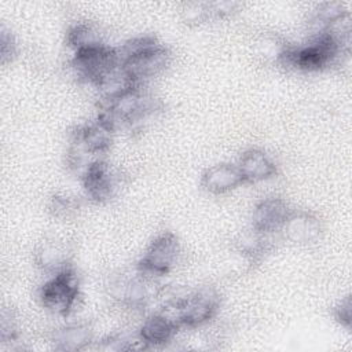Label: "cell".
I'll use <instances>...</instances> for the list:
<instances>
[{
    "mask_svg": "<svg viewBox=\"0 0 352 352\" xmlns=\"http://www.w3.org/2000/svg\"><path fill=\"white\" fill-rule=\"evenodd\" d=\"M120 65L136 82H143L164 72L172 59L170 50L151 34L136 36L117 47Z\"/></svg>",
    "mask_w": 352,
    "mask_h": 352,
    "instance_id": "obj_1",
    "label": "cell"
},
{
    "mask_svg": "<svg viewBox=\"0 0 352 352\" xmlns=\"http://www.w3.org/2000/svg\"><path fill=\"white\" fill-rule=\"evenodd\" d=\"M349 44H344L327 33L309 36L302 44H289L280 66L298 72H319L334 66L348 54Z\"/></svg>",
    "mask_w": 352,
    "mask_h": 352,
    "instance_id": "obj_2",
    "label": "cell"
},
{
    "mask_svg": "<svg viewBox=\"0 0 352 352\" xmlns=\"http://www.w3.org/2000/svg\"><path fill=\"white\" fill-rule=\"evenodd\" d=\"M160 109V100L150 95L143 85H133L124 92L100 100V111L116 128H135L142 124L148 116Z\"/></svg>",
    "mask_w": 352,
    "mask_h": 352,
    "instance_id": "obj_3",
    "label": "cell"
},
{
    "mask_svg": "<svg viewBox=\"0 0 352 352\" xmlns=\"http://www.w3.org/2000/svg\"><path fill=\"white\" fill-rule=\"evenodd\" d=\"M81 298L80 278L73 267L48 275L38 287V301L52 315L67 318L77 308Z\"/></svg>",
    "mask_w": 352,
    "mask_h": 352,
    "instance_id": "obj_4",
    "label": "cell"
},
{
    "mask_svg": "<svg viewBox=\"0 0 352 352\" xmlns=\"http://www.w3.org/2000/svg\"><path fill=\"white\" fill-rule=\"evenodd\" d=\"M182 329H198L213 320L220 309V296L213 287H201L166 302Z\"/></svg>",
    "mask_w": 352,
    "mask_h": 352,
    "instance_id": "obj_5",
    "label": "cell"
},
{
    "mask_svg": "<svg viewBox=\"0 0 352 352\" xmlns=\"http://www.w3.org/2000/svg\"><path fill=\"white\" fill-rule=\"evenodd\" d=\"M69 63L80 81L96 88L110 73L120 67V56L117 47L102 44L74 51Z\"/></svg>",
    "mask_w": 352,
    "mask_h": 352,
    "instance_id": "obj_6",
    "label": "cell"
},
{
    "mask_svg": "<svg viewBox=\"0 0 352 352\" xmlns=\"http://www.w3.org/2000/svg\"><path fill=\"white\" fill-rule=\"evenodd\" d=\"M182 253L179 238L172 231L154 236L136 264V271L151 279L168 275L177 264Z\"/></svg>",
    "mask_w": 352,
    "mask_h": 352,
    "instance_id": "obj_7",
    "label": "cell"
},
{
    "mask_svg": "<svg viewBox=\"0 0 352 352\" xmlns=\"http://www.w3.org/2000/svg\"><path fill=\"white\" fill-rule=\"evenodd\" d=\"M155 279L135 274H120L110 278L107 283V294L117 304L129 309H143L154 297Z\"/></svg>",
    "mask_w": 352,
    "mask_h": 352,
    "instance_id": "obj_8",
    "label": "cell"
},
{
    "mask_svg": "<svg viewBox=\"0 0 352 352\" xmlns=\"http://www.w3.org/2000/svg\"><path fill=\"white\" fill-rule=\"evenodd\" d=\"M116 128L103 116L77 125L69 136V146H73L94 158H102L110 150Z\"/></svg>",
    "mask_w": 352,
    "mask_h": 352,
    "instance_id": "obj_9",
    "label": "cell"
},
{
    "mask_svg": "<svg viewBox=\"0 0 352 352\" xmlns=\"http://www.w3.org/2000/svg\"><path fill=\"white\" fill-rule=\"evenodd\" d=\"M73 243L59 235L44 236L40 242H37L33 250V261L36 267L47 275H54L73 267Z\"/></svg>",
    "mask_w": 352,
    "mask_h": 352,
    "instance_id": "obj_10",
    "label": "cell"
},
{
    "mask_svg": "<svg viewBox=\"0 0 352 352\" xmlns=\"http://www.w3.org/2000/svg\"><path fill=\"white\" fill-rule=\"evenodd\" d=\"M85 197L96 204L110 201L120 188L121 177L103 158L94 161L80 177Z\"/></svg>",
    "mask_w": 352,
    "mask_h": 352,
    "instance_id": "obj_11",
    "label": "cell"
},
{
    "mask_svg": "<svg viewBox=\"0 0 352 352\" xmlns=\"http://www.w3.org/2000/svg\"><path fill=\"white\" fill-rule=\"evenodd\" d=\"M279 232L290 243L307 246L318 242L323 232V224L314 212L292 209Z\"/></svg>",
    "mask_w": 352,
    "mask_h": 352,
    "instance_id": "obj_12",
    "label": "cell"
},
{
    "mask_svg": "<svg viewBox=\"0 0 352 352\" xmlns=\"http://www.w3.org/2000/svg\"><path fill=\"white\" fill-rule=\"evenodd\" d=\"M180 329L182 327L173 315L166 311H157L143 319L138 327V334L146 349L162 348L176 338Z\"/></svg>",
    "mask_w": 352,
    "mask_h": 352,
    "instance_id": "obj_13",
    "label": "cell"
},
{
    "mask_svg": "<svg viewBox=\"0 0 352 352\" xmlns=\"http://www.w3.org/2000/svg\"><path fill=\"white\" fill-rule=\"evenodd\" d=\"M292 209L293 208L282 197H265L254 205L250 227L268 235L279 232Z\"/></svg>",
    "mask_w": 352,
    "mask_h": 352,
    "instance_id": "obj_14",
    "label": "cell"
},
{
    "mask_svg": "<svg viewBox=\"0 0 352 352\" xmlns=\"http://www.w3.org/2000/svg\"><path fill=\"white\" fill-rule=\"evenodd\" d=\"M50 340L56 351L78 352L95 344V330L89 322H69L56 327Z\"/></svg>",
    "mask_w": 352,
    "mask_h": 352,
    "instance_id": "obj_15",
    "label": "cell"
},
{
    "mask_svg": "<svg viewBox=\"0 0 352 352\" xmlns=\"http://www.w3.org/2000/svg\"><path fill=\"white\" fill-rule=\"evenodd\" d=\"M236 166L243 177L245 184H254L268 180L278 173V165L275 160L263 148L250 147L245 150Z\"/></svg>",
    "mask_w": 352,
    "mask_h": 352,
    "instance_id": "obj_16",
    "label": "cell"
},
{
    "mask_svg": "<svg viewBox=\"0 0 352 352\" xmlns=\"http://www.w3.org/2000/svg\"><path fill=\"white\" fill-rule=\"evenodd\" d=\"M199 183L202 190L212 195H223L245 184L236 164L231 162H219L206 168Z\"/></svg>",
    "mask_w": 352,
    "mask_h": 352,
    "instance_id": "obj_17",
    "label": "cell"
},
{
    "mask_svg": "<svg viewBox=\"0 0 352 352\" xmlns=\"http://www.w3.org/2000/svg\"><path fill=\"white\" fill-rule=\"evenodd\" d=\"M66 44L74 51L106 44L102 28L89 21H78L72 23L66 30Z\"/></svg>",
    "mask_w": 352,
    "mask_h": 352,
    "instance_id": "obj_18",
    "label": "cell"
},
{
    "mask_svg": "<svg viewBox=\"0 0 352 352\" xmlns=\"http://www.w3.org/2000/svg\"><path fill=\"white\" fill-rule=\"evenodd\" d=\"M268 236V234H263L250 227L238 238L236 249L250 263H256L260 258H263L264 254L268 253L271 248Z\"/></svg>",
    "mask_w": 352,
    "mask_h": 352,
    "instance_id": "obj_19",
    "label": "cell"
},
{
    "mask_svg": "<svg viewBox=\"0 0 352 352\" xmlns=\"http://www.w3.org/2000/svg\"><path fill=\"white\" fill-rule=\"evenodd\" d=\"M290 43L285 41L279 36L265 34L257 41V55L264 59V62L280 65L283 54Z\"/></svg>",
    "mask_w": 352,
    "mask_h": 352,
    "instance_id": "obj_20",
    "label": "cell"
},
{
    "mask_svg": "<svg viewBox=\"0 0 352 352\" xmlns=\"http://www.w3.org/2000/svg\"><path fill=\"white\" fill-rule=\"evenodd\" d=\"M180 19L188 26H198L213 19L210 1H187L180 7Z\"/></svg>",
    "mask_w": 352,
    "mask_h": 352,
    "instance_id": "obj_21",
    "label": "cell"
},
{
    "mask_svg": "<svg viewBox=\"0 0 352 352\" xmlns=\"http://www.w3.org/2000/svg\"><path fill=\"white\" fill-rule=\"evenodd\" d=\"M80 209V201L67 194H55L48 204L50 213L56 219H69Z\"/></svg>",
    "mask_w": 352,
    "mask_h": 352,
    "instance_id": "obj_22",
    "label": "cell"
},
{
    "mask_svg": "<svg viewBox=\"0 0 352 352\" xmlns=\"http://www.w3.org/2000/svg\"><path fill=\"white\" fill-rule=\"evenodd\" d=\"M18 54V44L14 37V34L7 30L6 28H1L0 32V59L3 65H7L15 59Z\"/></svg>",
    "mask_w": 352,
    "mask_h": 352,
    "instance_id": "obj_23",
    "label": "cell"
},
{
    "mask_svg": "<svg viewBox=\"0 0 352 352\" xmlns=\"http://www.w3.org/2000/svg\"><path fill=\"white\" fill-rule=\"evenodd\" d=\"M19 330L16 319L14 318L11 311L3 309L1 312V324H0V340L3 344L12 342L18 338Z\"/></svg>",
    "mask_w": 352,
    "mask_h": 352,
    "instance_id": "obj_24",
    "label": "cell"
},
{
    "mask_svg": "<svg viewBox=\"0 0 352 352\" xmlns=\"http://www.w3.org/2000/svg\"><path fill=\"white\" fill-rule=\"evenodd\" d=\"M334 319L346 330H351L352 323V301L351 297L346 296L341 301L337 302V305L331 311Z\"/></svg>",
    "mask_w": 352,
    "mask_h": 352,
    "instance_id": "obj_25",
    "label": "cell"
},
{
    "mask_svg": "<svg viewBox=\"0 0 352 352\" xmlns=\"http://www.w3.org/2000/svg\"><path fill=\"white\" fill-rule=\"evenodd\" d=\"M210 8L213 14V19L226 18L236 12L239 8V3L235 1H210Z\"/></svg>",
    "mask_w": 352,
    "mask_h": 352,
    "instance_id": "obj_26",
    "label": "cell"
}]
</instances>
